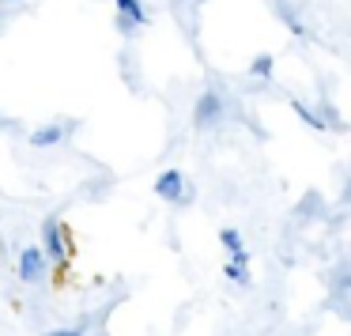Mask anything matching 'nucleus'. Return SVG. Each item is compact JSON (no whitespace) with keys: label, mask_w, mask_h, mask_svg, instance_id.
I'll return each instance as SVG.
<instances>
[{"label":"nucleus","mask_w":351,"mask_h":336,"mask_svg":"<svg viewBox=\"0 0 351 336\" xmlns=\"http://www.w3.org/2000/svg\"><path fill=\"white\" fill-rule=\"evenodd\" d=\"M42 253H46V261L53 265V276L57 283L69 280V268H72V257H76V238H72V230L64 227L57 215H46V223H42Z\"/></svg>","instance_id":"obj_1"},{"label":"nucleus","mask_w":351,"mask_h":336,"mask_svg":"<svg viewBox=\"0 0 351 336\" xmlns=\"http://www.w3.org/2000/svg\"><path fill=\"white\" fill-rule=\"evenodd\" d=\"M155 197H162V200H170V204H178V208H185V204H193V185L185 182V174L182 170H162L159 178H155Z\"/></svg>","instance_id":"obj_2"},{"label":"nucleus","mask_w":351,"mask_h":336,"mask_svg":"<svg viewBox=\"0 0 351 336\" xmlns=\"http://www.w3.org/2000/svg\"><path fill=\"white\" fill-rule=\"evenodd\" d=\"M49 272V261L46 253L38 250V245H19V257H16V280L19 283H42Z\"/></svg>","instance_id":"obj_3"},{"label":"nucleus","mask_w":351,"mask_h":336,"mask_svg":"<svg viewBox=\"0 0 351 336\" xmlns=\"http://www.w3.org/2000/svg\"><path fill=\"white\" fill-rule=\"evenodd\" d=\"M223 117H227V99L219 91H204L197 99V106H193V125L197 129H215Z\"/></svg>","instance_id":"obj_4"},{"label":"nucleus","mask_w":351,"mask_h":336,"mask_svg":"<svg viewBox=\"0 0 351 336\" xmlns=\"http://www.w3.org/2000/svg\"><path fill=\"white\" fill-rule=\"evenodd\" d=\"M76 129H80V121H72V117L61 125H42V129L31 132V144L34 147H53V144H61V140H69Z\"/></svg>","instance_id":"obj_5"},{"label":"nucleus","mask_w":351,"mask_h":336,"mask_svg":"<svg viewBox=\"0 0 351 336\" xmlns=\"http://www.w3.org/2000/svg\"><path fill=\"white\" fill-rule=\"evenodd\" d=\"M219 242L227 245V253H230V265H245V268H250V250H245L242 235H238L234 227H223V230H219Z\"/></svg>","instance_id":"obj_6"},{"label":"nucleus","mask_w":351,"mask_h":336,"mask_svg":"<svg viewBox=\"0 0 351 336\" xmlns=\"http://www.w3.org/2000/svg\"><path fill=\"white\" fill-rule=\"evenodd\" d=\"M117 16L132 19L136 27L147 23V12H144V4H140V0H117Z\"/></svg>","instance_id":"obj_7"},{"label":"nucleus","mask_w":351,"mask_h":336,"mask_svg":"<svg viewBox=\"0 0 351 336\" xmlns=\"http://www.w3.org/2000/svg\"><path fill=\"white\" fill-rule=\"evenodd\" d=\"M291 110H295V114H298V117H302V121H306V125H310V129H317V132H325V121H321V117H317V110H310V106H306V102H302V99H291Z\"/></svg>","instance_id":"obj_8"},{"label":"nucleus","mask_w":351,"mask_h":336,"mask_svg":"<svg viewBox=\"0 0 351 336\" xmlns=\"http://www.w3.org/2000/svg\"><path fill=\"white\" fill-rule=\"evenodd\" d=\"M272 69H276L272 53H261V57H253V64H250V76H253V80H272Z\"/></svg>","instance_id":"obj_9"},{"label":"nucleus","mask_w":351,"mask_h":336,"mask_svg":"<svg viewBox=\"0 0 351 336\" xmlns=\"http://www.w3.org/2000/svg\"><path fill=\"white\" fill-rule=\"evenodd\" d=\"M223 276H227L230 283H238V287H250V268L245 265H230L227 261V265H223Z\"/></svg>","instance_id":"obj_10"},{"label":"nucleus","mask_w":351,"mask_h":336,"mask_svg":"<svg viewBox=\"0 0 351 336\" xmlns=\"http://www.w3.org/2000/svg\"><path fill=\"white\" fill-rule=\"evenodd\" d=\"M276 12H280V19H283V23H287L295 34H298V38H306V27L298 23V16L291 12V4H287V0H280V8H276Z\"/></svg>","instance_id":"obj_11"},{"label":"nucleus","mask_w":351,"mask_h":336,"mask_svg":"<svg viewBox=\"0 0 351 336\" xmlns=\"http://www.w3.org/2000/svg\"><path fill=\"white\" fill-rule=\"evenodd\" d=\"M313 212H321V197H317V193H310V197L298 204V215H302V219H306V215H313Z\"/></svg>","instance_id":"obj_12"},{"label":"nucleus","mask_w":351,"mask_h":336,"mask_svg":"<svg viewBox=\"0 0 351 336\" xmlns=\"http://www.w3.org/2000/svg\"><path fill=\"white\" fill-rule=\"evenodd\" d=\"M114 27H117V34H125V38H132V34H136V23H132V19H125V16H117Z\"/></svg>","instance_id":"obj_13"},{"label":"nucleus","mask_w":351,"mask_h":336,"mask_svg":"<svg viewBox=\"0 0 351 336\" xmlns=\"http://www.w3.org/2000/svg\"><path fill=\"white\" fill-rule=\"evenodd\" d=\"M42 336H84L76 325H69V328H49V333H42Z\"/></svg>","instance_id":"obj_14"},{"label":"nucleus","mask_w":351,"mask_h":336,"mask_svg":"<svg viewBox=\"0 0 351 336\" xmlns=\"http://www.w3.org/2000/svg\"><path fill=\"white\" fill-rule=\"evenodd\" d=\"M0 4H16V0H0Z\"/></svg>","instance_id":"obj_15"}]
</instances>
